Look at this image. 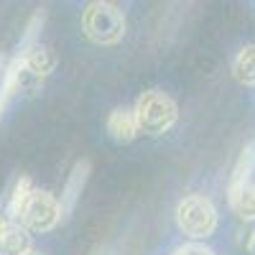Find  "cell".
Wrapping results in <instances>:
<instances>
[{
    "label": "cell",
    "mask_w": 255,
    "mask_h": 255,
    "mask_svg": "<svg viewBox=\"0 0 255 255\" xmlns=\"http://www.w3.org/2000/svg\"><path fill=\"white\" fill-rule=\"evenodd\" d=\"M133 115H135L138 133L161 135L179 120V108L168 95H163L158 90H151V92H143L138 97L135 108H133Z\"/></svg>",
    "instance_id": "obj_1"
},
{
    "label": "cell",
    "mask_w": 255,
    "mask_h": 255,
    "mask_svg": "<svg viewBox=\"0 0 255 255\" xmlns=\"http://www.w3.org/2000/svg\"><path fill=\"white\" fill-rule=\"evenodd\" d=\"M82 31L90 41L100 46H113L125 36V18L123 10L113 3H90L82 13Z\"/></svg>",
    "instance_id": "obj_2"
},
{
    "label": "cell",
    "mask_w": 255,
    "mask_h": 255,
    "mask_svg": "<svg viewBox=\"0 0 255 255\" xmlns=\"http://www.w3.org/2000/svg\"><path fill=\"white\" fill-rule=\"evenodd\" d=\"M176 225L184 235L202 240L217 230V209L207 197L191 194L176 204Z\"/></svg>",
    "instance_id": "obj_3"
},
{
    "label": "cell",
    "mask_w": 255,
    "mask_h": 255,
    "mask_svg": "<svg viewBox=\"0 0 255 255\" xmlns=\"http://www.w3.org/2000/svg\"><path fill=\"white\" fill-rule=\"evenodd\" d=\"M59 220H61L59 199L51 191H41V189H33L18 212L20 227L28 232H49L59 225Z\"/></svg>",
    "instance_id": "obj_4"
},
{
    "label": "cell",
    "mask_w": 255,
    "mask_h": 255,
    "mask_svg": "<svg viewBox=\"0 0 255 255\" xmlns=\"http://www.w3.org/2000/svg\"><path fill=\"white\" fill-rule=\"evenodd\" d=\"M44 79L36 77L20 59H13L5 67V77H3V95L5 100L13 95H33L41 90Z\"/></svg>",
    "instance_id": "obj_5"
},
{
    "label": "cell",
    "mask_w": 255,
    "mask_h": 255,
    "mask_svg": "<svg viewBox=\"0 0 255 255\" xmlns=\"http://www.w3.org/2000/svg\"><path fill=\"white\" fill-rule=\"evenodd\" d=\"M90 171H92V163H90L87 158H82V161L74 163L72 174H69V179H67V186H64V191H61V199H59L61 217L72 215V209L77 207L82 189H84V184H87V179H90Z\"/></svg>",
    "instance_id": "obj_6"
},
{
    "label": "cell",
    "mask_w": 255,
    "mask_h": 255,
    "mask_svg": "<svg viewBox=\"0 0 255 255\" xmlns=\"http://www.w3.org/2000/svg\"><path fill=\"white\" fill-rule=\"evenodd\" d=\"M18 59L23 61L36 77H41V79L49 77V74L54 72V67H56V54H54V49L44 46L41 41H38V44L26 46V49H20Z\"/></svg>",
    "instance_id": "obj_7"
},
{
    "label": "cell",
    "mask_w": 255,
    "mask_h": 255,
    "mask_svg": "<svg viewBox=\"0 0 255 255\" xmlns=\"http://www.w3.org/2000/svg\"><path fill=\"white\" fill-rule=\"evenodd\" d=\"M230 207L240 220L255 222V184L253 181L230 184Z\"/></svg>",
    "instance_id": "obj_8"
},
{
    "label": "cell",
    "mask_w": 255,
    "mask_h": 255,
    "mask_svg": "<svg viewBox=\"0 0 255 255\" xmlns=\"http://www.w3.org/2000/svg\"><path fill=\"white\" fill-rule=\"evenodd\" d=\"M108 133L115 143H130L138 135V125H135V115L128 108H115L108 118Z\"/></svg>",
    "instance_id": "obj_9"
},
{
    "label": "cell",
    "mask_w": 255,
    "mask_h": 255,
    "mask_svg": "<svg viewBox=\"0 0 255 255\" xmlns=\"http://www.w3.org/2000/svg\"><path fill=\"white\" fill-rule=\"evenodd\" d=\"M31 250H33V245H31L28 230H23L20 225L10 222L5 227V232L0 235V255H26Z\"/></svg>",
    "instance_id": "obj_10"
},
{
    "label": "cell",
    "mask_w": 255,
    "mask_h": 255,
    "mask_svg": "<svg viewBox=\"0 0 255 255\" xmlns=\"http://www.w3.org/2000/svg\"><path fill=\"white\" fill-rule=\"evenodd\" d=\"M232 74H235L238 82L255 84V44L240 49V54L232 61Z\"/></svg>",
    "instance_id": "obj_11"
},
{
    "label": "cell",
    "mask_w": 255,
    "mask_h": 255,
    "mask_svg": "<svg viewBox=\"0 0 255 255\" xmlns=\"http://www.w3.org/2000/svg\"><path fill=\"white\" fill-rule=\"evenodd\" d=\"M31 191H33V184H31L28 176H20V179L15 181L10 197H8V217H10V220H18V212H20V207H23V202L28 199Z\"/></svg>",
    "instance_id": "obj_12"
},
{
    "label": "cell",
    "mask_w": 255,
    "mask_h": 255,
    "mask_svg": "<svg viewBox=\"0 0 255 255\" xmlns=\"http://www.w3.org/2000/svg\"><path fill=\"white\" fill-rule=\"evenodd\" d=\"M255 166V145H248L245 151L240 153L235 168H232V179L230 184H240V181H250V171Z\"/></svg>",
    "instance_id": "obj_13"
},
{
    "label": "cell",
    "mask_w": 255,
    "mask_h": 255,
    "mask_svg": "<svg viewBox=\"0 0 255 255\" xmlns=\"http://www.w3.org/2000/svg\"><path fill=\"white\" fill-rule=\"evenodd\" d=\"M44 20H46V10H36L33 13V18L28 20V26H26L23 41H20V49H26L31 44H38V31H41V26H44Z\"/></svg>",
    "instance_id": "obj_14"
},
{
    "label": "cell",
    "mask_w": 255,
    "mask_h": 255,
    "mask_svg": "<svg viewBox=\"0 0 255 255\" xmlns=\"http://www.w3.org/2000/svg\"><path fill=\"white\" fill-rule=\"evenodd\" d=\"M176 255H215L212 250H207V248H202V245H184V248H179V250H174Z\"/></svg>",
    "instance_id": "obj_15"
},
{
    "label": "cell",
    "mask_w": 255,
    "mask_h": 255,
    "mask_svg": "<svg viewBox=\"0 0 255 255\" xmlns=\"http://www.w3.org/2000/svg\"><path fill=\"white\" fill-rule=\"evenodd\" d=\"M243 235H245V240H243L245 250L248 253H255V227H250L248 232H243Z\"/></svg>",
    "instance_id": "obj_16"
},
{
    "label": "cell",
    "mask_w": 255,
    "mask_h": 255,
    "mask_svg": "<svg viewBox=\"0 0 255 255\" xmlns=\"http://www.w3.org/2000/svg\"><path fill=\"white\" fill-rule=\"evenodd\" d=\"M10 222H13V220H8L5 215H0V235H3V232H5V227H8Z\"/></svg>",
    "instance_id": "obj_17"
},
{
    "label": "cell",
    "mask_w": 255,
    "mask_h": 255,
    "mask_svg": "<svg viewBox=\"0 0 255 255\" xmlns=\"http://www.w3.org/2000/svg\"><path fill=\"white\" fill-rule=\"evenodd\" d=\"M3 105H5V102H3V100H0V115H3Z\"/></svg>",
    "instance_id": "obj_18"
},
{
    "label": "cell",
    "mask_w": 255,
    "mask_h": 255,
    "mask_svg": "<svg viewBox=\"0 0 255 255\" xmlns=\"http://www.w3.org/2000/svg\"><path fill=\"white\" fill-rule=\"evenodd\" d=\"M26 255H41V253H36V250H31V253H26Z\"/></svg>",
    "instance_id": "obj_19"
},
{
    "label": "cell",
    "mask_w": 255,
    "mask_h": 255,
    "mask_svg": "<svg viewBox=\"0 0 255 255\" xmlns=\"http://www.w3.org/2000/svg\"><path fill=\"white\" fill-rule=\"evenodd\" d=\"M97 255H108V253H97Z\"/></svg>",
    "instance_id": "obj_20"
},
{
    "label": "cell",
    "mask_w": 255,
    "mask_h": 255,
    "mask_svg": "<svg viewBox=\"0 0 255 255\" xmlns=\"http://www.w3.org/2000/svg\"><path fill=\"white\" fill-rule=\"evenodd\" d=\"M171 255H176V253H171Z\"/></svg>",
    "instance_id": "obj_21"
}]
</instances>
